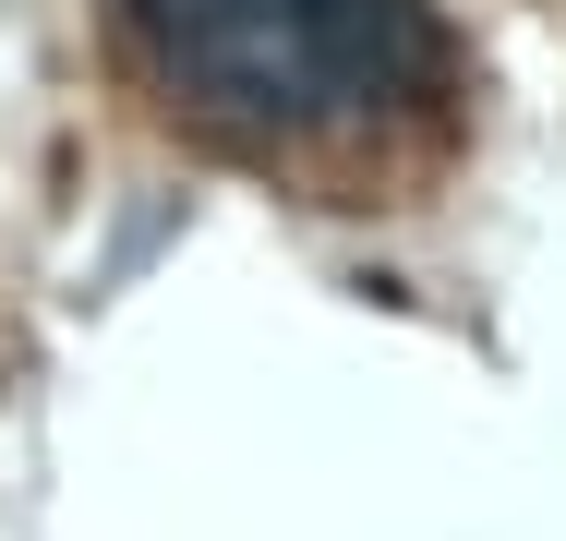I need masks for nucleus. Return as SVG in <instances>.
<instances>
[{"instance_id":"f257e3e1","label":"nucleus","mask_w":566,"mask_h":541,"mask_svg":"<svg viewBox=\"0 0 566 541\" xmlns=\"http://www.w3.org/2000/svg\"><path fill=\"white\" fill-rule=\"evenodd\" d=\"M97 36L169 145L290 205L398 216L470 157L447 0H97Z\"/></svg>"}]
</instances>
